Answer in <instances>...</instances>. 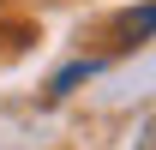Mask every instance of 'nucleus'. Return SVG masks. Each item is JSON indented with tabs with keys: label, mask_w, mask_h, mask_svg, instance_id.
<instances>
[{
	"label": "nucleus",
	"mask_w": 156,
	"mask_h": 150,
	"mask_svg": "<svg viewBox=\"0 0 156 150\" xmlns=\"http://www.w3.org/2000/svg\"><path fill=\"white\" fill-rule=\"evenodd\" d=\"M120 36H126V42H144V36H156V0H150V6H132V12L120 18Z\"/></svg>",
	"instance_id": "nucleus-2"
},
{
	"label": "nucleus",
	"mask_w": 156,
	"mask_h": 150,
	"mask_svg": "<svg viewBox=\"0 0 156 150\" xmlns=\"http://www.w3.org/2000/svg\"><path fill=\"white\" fill-rule=\"evenodd\" d=\"M90 72H102V60H72V66H60L54 72V84H48V96H66V90H78Z\"/></svg>",
	"instance_id": "nucleus-1"
}]
</instances>
